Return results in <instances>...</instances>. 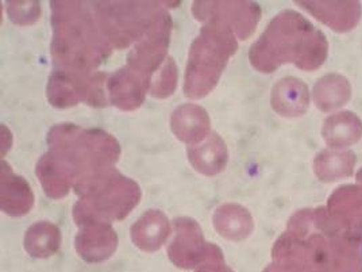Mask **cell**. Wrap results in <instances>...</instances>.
I'll list each match as a JSON object with an SVG mask.
<instances>
[{
	"instance_id": "obj_14",
	"label": "cell",
	"mask_w": 362,
	"mask_h": 272,
	"mask_svg": "<svg viewBox=\"0 0 362 272\" xmlns=\"http://www.w3.org/2000/svg\"><path fill=\"white\" fill-rule=\"evenodd\" d=\"M173 135L188 145L203 142L211 132V121L207 111L197 105L177 107L170 117Z\"/></svg>"
},
{
	"instance_id": "obj_3",
	"label": "cell",
	"mask_w": 362,
	"mask_h": 272,
	"mask_svg": "<svg viewBox=\"0 0 362 272\" xmlns=\"http://www.w3.org/2000/svg\"><path fill=\"white\" fill-rule=\"evenodd\" d=\"M75 191L80 197L74 208V218L78 227L88 222L121 221L142 197L138 183L115 168L77 184Z\"/></svg>"
},
{
	"instance_id": "obj_13",
	"label": "cell",
	"mask_w": 362,
	"mask_h": 272,
	"mask_svg": "<svg viewBox=\"0 0 362 272\" xmlns=\"http://www.w3.org/2000/svg\"><path fill=\"white\" fill-rule=\"evenodd\" d=\"M0 179L1 210L16 218L26 215L34 205V194L31 191L30 184L22 176L14 174L11 166L6 162H1Z\"/></svg>"
},
{
	"instance_id": "obj_19",
	"label": "cell",
	"mask_w": 362,
	"mask_h": 272,
	"mask_svg": "<svg viewBox=\"0 0 362 272\" xmlns=\"http://www.w3.org/2000/svg\"><path fill=\"white\" fill-rule=\"evenodd\" d=\"M308 105L307 91L302 81L281 80L272 92V106L284 117L302 115Z\"/></svg>"
},
{
	"instance_id": "obj_9",
	"label": "cell",
	"mask_w": 362,
	"mask_h": 272,
	"mask_svg": "<svg viewBox=\"0 0 362 272\" xmlns=\"http://www.w3.org/2000/svg\"><path fill=\"white\" fill-rule=\"evenodd\" d=\"M172 18L164 8L146 34L133 45L127 56V67L151 77L168 59V47L170 41ZM153 79V77H151Z\"/></svg>"
},
{
	"instance_id": "obj_25",
	"label": "cell",
	"mask_w": 362,
	"mask_h": 272,
	"mask_svg": "<svg viewBox=\"0 0 362 272\" xmlns=\"http://www.w3.org/2000/svg\"><path fill=\"white\" fill-rule=\"evenodd\" d=\"M197 272H233L230 268H227L226 266H222L221 263H209L204 267H202Z\"/></svg>"
},
{
	"instance_id": "obj_24",
	"label": "cell",
	"mask_w": 362,
	"mask_h": 272,
	"mask_svg": "<svg viewBox=\"0 0 362 272\" xmlns=\"http://www.w3.org/2000/svg\"><path fill=\"white\" fill-rule=\"evenodd\" d=\"M7 13L16 25H34L41 16V4L37 1H10Z\"/></svg>"
},
{
	"instance_id": "obj_12",
	"label": "cell",
	"mask_w": 362,
	"mask_h": 272,
	"mask_svg": "<svg viewBox=\"0 0 362 272\" xmlns=\"http://www.w3.org/2000/svg\"><path fill=\"white\" fill-rule=\"evenodd\" d=\"M118 234L110 224L88 222L80 227L76 236L77 255L87 263H102L114 255Z\"/></svg>"
},
{
	"instance_id": "obj_20",
	"label": "cell",
	"mask_w": 362,
	"mask_h": 272,
	"mask_svg": "<svg viewBox=\"0 0 362 272\" xmlns=\"http://www.w3.org/2000/svg\"><path fill=\"white\" fill-rule=\"evenodd\" d=\"M60 246V229L52 222H37L25 234V249L33 257L53 256Z\"/></svg>"
},
{
	"instance_id": "obj_1",
	"label": "cell",
	"mask_w": 362,
	"mask_h": 272,
	"mask_svg": "<svg viewBox=\"0 0 362 272\" xmlns=\"http://www.w3.org/2000/svg\"><path fill=\"white\" fill-rule=\"evenodd\" d=\"M50 45L57 68L95 72L110 57L112 46L107 42L87 1H53Z\"/></svg>"
},
{
	"instance_id": "obj_7",
	"label": "cell",
	"mask_w": 362,
	"mask_h": 272,
	"mask_svg": "<svg viewBox=\"0 0 362 272\" xmlns=\"http://www.w3.org/2000/svg\"><path fill=\"white\" fill-rule=\"evenodd\" d=\"M108 75L105 72H80L57 68L49 76L46 96L52 106L69 108L78 103L106 107Z\"/></svg>"
},
{
	"instance_id": "obj_5",
	"label": "cell",
	"mask_w": 362,
	"mask_h": 272,
	"mask_svg": "<svg viewBox=\"0 0 362 272\" xmlns=\"http://www.w3.org/2000/svg\"><path fill=\"white\" fill-rule=\"evenodd\" d=\"M180 1H93L90 3L98 25L107 42L123 49L136 42L151 29L153 22L166 7Z\"/></svg>"
},
{
	"instance_id": "obj_17",
	"label": "cell",
	"mask_w": 362,
	"mask_h": 272,
	"mask_svg": "<svg viewBox=\"0 0 362 272\" xmlns=\"http://www.w3.org/2000/svg\"><path fill=\"white\" fill-rule=\"evenodd\" d=\"M35 174L46 196L52 199L65 198L69 194L71 188H75L74 176L49 152L38 160Z\"/></svg>"
},
{
	"instance_id": "obj_6",
	"label": "cell",
	"mask_w": 362,
	"mask_h": 272,
	"mask_svg": "<svg viewBox=\"0 0 362 272\" xmlns=\"http://www.w3.org/2000/svg\"><path fill=\"white\" fill-rule=\"evenodd\" d=\"M313 28L293 11H284L273 19L268 30L250 49V61L257 69L272 72L286 61H293L308 69L304 59L305 34Z\"/></svg>"
},
{
	"instance_id": "obj_23",
	"label": "cell",
	"mask_w": 362,
	"mask_h": 272,
	"mask_svg": "<svg viewBox=\"0 0 362 272\" xmlns=\"http://www.w3.org/2000/svg\"><path fill=\"white\" fill-rule=\"evenodd\" d=\"M177 79L179 71L176 67V62L172 57H168L163 67L157 71V75L151 79V96L157 99H164L170 96L177 87Z\"/></svg>"
},
{
	"instance_id": "obj_10",
	"label": "cell",
	"mask_w": 362,
	"mask_h": 272,
	"mask_svg": "<svg viewBox=\"0 0 362 272\" xmlns=\"http://www.w3.org/2000/svg\"><path fill=\"white\" fill-rule=\"evenodd\" d=\"M192 14L202 22L221 21L230 29L234 28L241 38H246L256 29L259 8L250 3L195 1L192 4Z\"/></svg>"
},
{
	"instance_id": "obj_2",
	"label": "cell",
	"mask_w": 362,
	"mask_h": 272,
	"mask_svg": "<svg viewBox=\"0 0 362 272\" xmlns=\"http://www.w3.org/2000/svg\"><path fill=\"white\" fill-rule=\"evenodd\" d=\"M47 147L75 179V187L114 168L121 157L118 140L102 129H83L71 123L53 126Z\"/></svg>"
},
{
	"instance_id": "obj_15",
	"label": "cell",
	"mask_w": 362,
	"mask_h": 272,
	"mask_svg": "<svg viewBox=\"0 0 362 272\" xmlns=\"http://www.w3.org/2000/svg\"><path fill=\"white\" fill-rule=\"evenodd\" d=\"M170 234V224L164 212L149 210L142 214L132 227V239L145 252L160 249Z\"/></svg>"
},
{
	"instance_id": "obj_21",
	"label": "cell",
	"mask_w": 362,
	"mask_h": 272,
	"mask_svg": "<svg viewBox=\"0 0 362 272\" xmlns=\"http://www.w3.org/2000/svg\"><path fill=\"white\" fill-rule=\"evenodd\" d=\"M356 157L353 153L345 152H322L315 159V172L319 179L325 181H337L349 176L353 171Z\"/></svg>"
},
{
	"instance_id": "obj_22",
	"label": "cell",
	"mask_w": 362,
	"mask_h": 272,
	"mask_svg": "<svg viewBox=\"0 0 362 272\" xmlns=\"http://www.w3.org/2000/svg\"><path fill=\"white\" fill-rule=\"evenodd\" d=\"M361 130V125L354 115H337L326 122L323 137L332 147H346L360 138Z\"/></svg>"
},
{
	"instance_id": "obj_18",
	"label": "cell",
	"mask_w": 362,
	"mask_h": 272,
	"mask_svg": "<svg viewBox=\"0 0 362 272\" xmlns=\"http://www.w3.org/2000/svg\"><path fill=\"white\" fill-rule=\"evenodd\" d=\"M214 227L221 236L228 240L241 242L252 233L255 224L250 212L245 208L228 203L216 209L214 214Z\"/></svg>"
},
{
	"instance_id": "obj_8",
	"label": "cell",
	"mask_w": 362,
	"mask_h": 272,
	"mask_svg": "<svg viewBox=\"0 0 362 272\" xmlns=\"http://www.w3.org/2000/svg\"><path fill=\"white\" fill-rule=\"evenodd\" d=\"M175 225V239L168 248L170 261L184 270H191L200 264L221 263L223 255L216 245L204 240L203 232L195 220L177 218Z\"/></svg>"
},
{
	"instance_id": "obj_16",
	"label": "cell",
	"mask_w": 362,
	"mask_h": 272,
	"mask_svg": "<svg viewBox=\"0 0 362 272\" xmlns=\"http://www.w3.org/2000/svg\"><path fill=\"white\" fill-rule=\"evenodd\" d=\"M188 160L197 172L206 176L218 175L228 160L226 144L216 133H211L206 141L188 148Z\"/></svg>"
},
{
	"instance_id": "obj_26",
	"label": "cell",
	"mask_w": 362,
	"mask_h": 272,
	"mask_svg": "<svg viewBox=\"0 0 362 272\" xmlns=\"http://www.w3.org/2000/svg\"><path fill=\"white\" fill-rule=\"evenodd\" d=\"M361 257H362V248H361Z\"/></svg>"
},
{
	"instance_id": "obj_11",
	"label": "cell",
	"mask_w": 362,
	"mask_h": 272,
	"mask_svg": "<svg viewBox=\"0 0 362 272\" xmlns=\"http://www.w3.org/2000/svg\"><path fill=\"white\" fill-rule=\"evenodd\" d=\"M151 83V77L126 65L108 77V99L122 111H134L142 106Z\"/></svg>"
},
{
	"instance_id": "obj_4",
	"label": "cell",
	"mask_w": 362,
	"mask_h": 272,
	"mask_svg": "<svg viewBox=\"0 0 362 272\" xmlns=\"http://www.w3.org/2000/svg\"><path fill=\"white\" fill-rule=\"evenodd\" d=\"M235 49V38L227 25L215 19L207 22L188 53L184 79L185 96L199 99L210 94Z\"/></svg>"
}]
</instances>
